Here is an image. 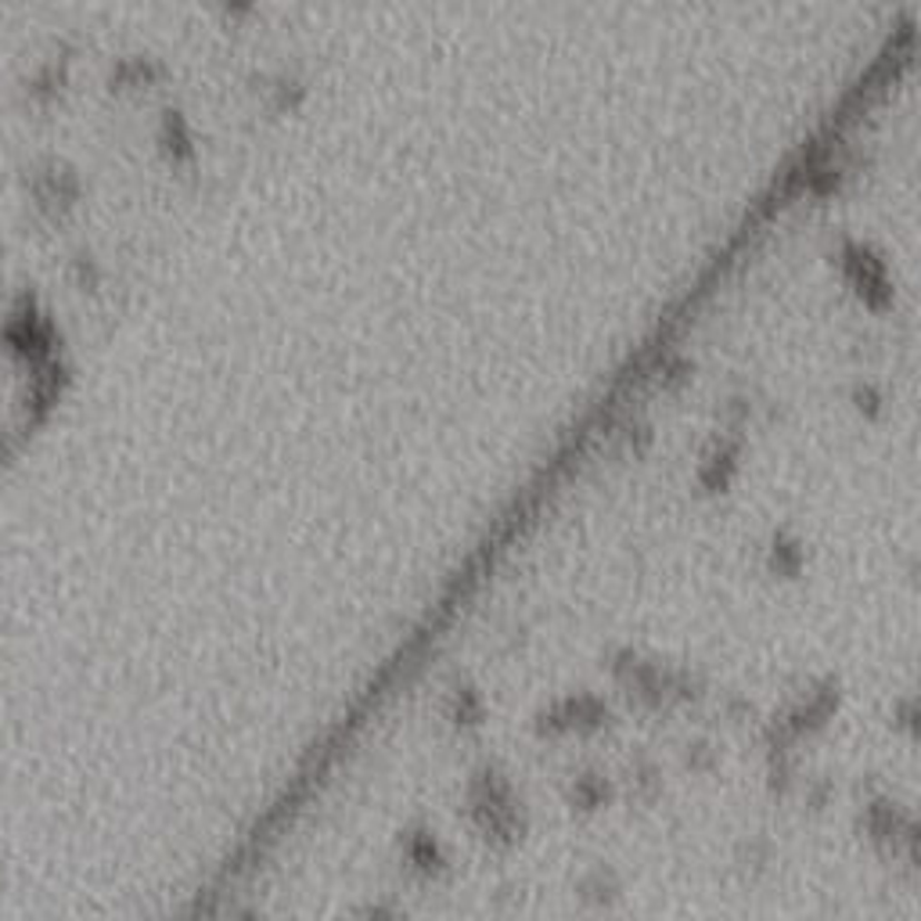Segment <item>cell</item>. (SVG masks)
I'll use <instances>...</instances> for the list:
<instances>
[{"label": "cell", "mask_w": 921, "mask_h": 921, "mask_svg": "<svg viewBox=\"0 0 921 921\" xmlns=\"http://www.w3.org/2000/svg\"><path fill=\"white\" fill-rule=\"evenodd\" d=\"M472 817L487 839H497V842L519 839V832H522L519 800H515L508 777H501L497 771H487L479 777L472 788Z\"/></svg>", "instance_id": "6da1fadb"}, {"label": "cell", "mask_w": 921, "mask_h": 921, "mask_svg": "<svg viewBox=\"0 0 921 921\" xmlns=\"http://www.w3.org/2000/svg\"><path fill=\"white\" fill-rule=\"evenodd\" d=\"M846 274L853 277V285L861 295H868L871 303L889 300V285H885V267L868 253L861 245L846 248Z\"/></svg>", "instance_id": "7a4b0ae2"}, {"label": "cell", "mask_w": 921, "mask_h": 921, "mask_svg": "<svg viewBox=\"0 0 921 921\" xmlns=\"http://www.w3.org/2000/svg\"><path fill=\"white\" fill-rule=\"evenodd\" d=\"M408 856H411V864L421 868L425 875H435V871L443 868V853H440V842H435L429 832H418L411 835V846H408Z\"/></svg>", "instance_id": "3957f363"}, {"label": "cell", "mask_w": 921, "mask_h": 921, "mask_svg": "<svg viewBox=\"0 0 921 921\" xmlns=\"http://www.w3.org/2000/svg\"><path fill=\"white\" fill-rule=\"evenodd\" d=\"M605 795H608L605 782H598V777H580V782H576V792H572V803H580L584 810H595L605 803Z\"/></svg>", "instance_id": "277c9868"}, {"label": "cell", "mask_w": 921, "mask_h": 921, "mask_svg": "<svg viewBox=\"0 0 921 921\" xmlns=\"http://www.w3.org/2000/svg\"><path fill=\"white\" fill-rule=\"evenodd\" d=\"M368 921H393V918H389V914H371Z\"/></svg>", "instance_id": "5b68a950"}]
</instances>
